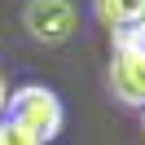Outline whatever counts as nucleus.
Returning <instances> with one entry per match:
<instances>
[{
	"label": "nucleus",
	"mask_w": 145,
	"mask_h": 145,
	"mask_svg": "<svg viewBox=\"0 0 145 145\" xmlns=\"http://www.w3.org/2000/svg\"><path fill=\"white\" fill-rule=\"evenodd\" d=\"M9 123L27 127L31 136H40V141H57L62 136V123H66V106L62 97H57L53 88H44V84H22V88L9 92Z\"/></svg>",
	"instance_id": "nucleus-1"
},
{
	"label": "nucleus",
	"mask_w": 145,
	"mask_h": 145,
	"mask_svg": "<svg viewBox=\"0 0 145 145\" xmlns=\"http://www.w3.org/2000/svg\"><path fill=\"white\" fill-rule=\"evenodd\" d=\"M22 27L35 44L57 48L79 31V9L71 0H27L22 5Z\"/></svg>",
	"instance_id": "nucleus-2"
},
{
	"label": "nucleus",
	"mask_w": 145,
	"mask_h": 145,
	"mask_svg": "<svg viewBox=\"0 0 145 145\" xmlns=\"http://www.w3.org/2000/svg\"><path fill=\"white\" fill-rule=\"evenodd\" d=\"M106 88L119 106L145 110V57L141 53H110L106 66Z\"/></svg>",
	"instance_id": "nucleus-3"
},
{
	"label": "nucleus",
	"mask_w": 145,
	"mask_h": 145,
	"mask_svg": "<svg viewBox=\"0 0 145 145\" xmlns=\"http://www.w3.org/2000/svg\"><path fill=\"white\" fill-rule=\"evenodd\" d=\"M92 18L110 31L132 27V22H145V0H92Z\"/></svg>",
	"instance_id": "nucleus-4"
},
{
	"label": "nucleus",
	"mask_w": 145,
	"mask_h": 145,
	"mask_svg": "<svg viewBox=\"0 0 145 145\" xmlns=\"http://www.w3.org/2000/svg\"><path fill=\"white\" fill-rule=\"evenodd\" d=\"M110 53H141L145 57V22H132V27L110 31Z\"/></svg>",
	"instance_id": "nucleus-5"
},
{
	"label": "nucleus",
	"mask_w": 145,
	"mask_h": 145,
	"mask_svg": "<svg viewBox=\"0 0 145 145\" xmlns=\"http://www.w3.org/2000/svg\"><path fill=\"white\" fill-rule=\"evenodd\" d=\"M0 145H44V141H40V136H31L27 127L9 123V119H0Z\"/></svg>",
	"instance_id": "nucleus-6"
},
{
	"label": "nucleus",
	"mask_w": 145,
	"mask_h": 145,
	"mask_svg": "<svg viewBox=\"0 0 145 145\" xmlns=\"http://www.w3.org/2000/svg\"><path fill=\"white\" fill-rule=\"evenodd\" d=\"M5 110H9V84H5V75H0V119H5Z\"/></svg>",
	"instance_id": "nucleus-7"
},
{
	"label": "nucleus",
	"mask_w": 145,
	"mask_h": 145,
	"mask_svg": "<svg viewBox=\"0 0 145 145\" xmlns=\"http://www.w3.org/2000/svg\"><path fill=\"white\" fill-rule=\"evenodd\" d=\"M141 119H145V110H141Z\"/></svg>",
	"instance_id": "nucleus-8"
}]
</instances>
